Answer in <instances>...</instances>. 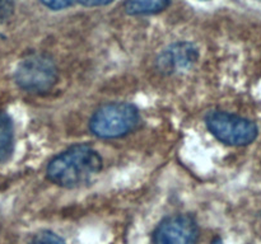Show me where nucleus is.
I'll use <instances>...</instances> for the list:
<instances>
[{"instance_id": "7", "label": "nucleus", "mask_w": 261, "mask_h": 244, "mask_svg": "<svg viewBox=\"0 0 261 244\" xmlns=\"http://www.w3.org/2000/svg\"><path fill=\"white\" fill-rule=\"evenodd\" d=\"M14 150V127L5 112H0V163L7 162Z\"/></svg>"}, {"instance_id": "3", "label": "nucleus", "mask_w": 261, "mask_h": 244, "mask_svg": "<svg viewBox=\"0 0 261 244\" xmlns=\"http://www.w3.org/2000/svg\"><path fill=\"white\" fill-rule=\"evenodd\" d=\"M14 79L20 89L30 93H47L58 81V68L45 53H30L17 66Z\"/></svg>"}, {"instance_id": "12", "label": "nucleus", "mask_w": 261, "mask_h": 244, "mask_svg": "<svg viewBox=\"0 0 261 244\" xmlns=\"http://www.w3.org/2000/svg\"><path fill=\"white\" fill-rule=\"evenodd\" d=\"M78 2L84 7H102V5L109 4L114 0H78Z\"/></svg>"}, {"instance_id": "13", "label": "nucleus", "mask_w": 261, "mask_h": 244, "mask_svg": "<svg viewBox=\"0 0 261 244\" xmlns=\"http://www.w3.org/2000/svg\"><path fill=\"white\" fill-rule=\"evenodd\" d=\"M204 2H206V0H204Z\"/></svg>"}, {"instance_id": "2", "label": "nucleus", "mask_w": 261, "mask_h": 244, "mask_svg": "<svg viewBox=\"0 0 261 244\" xmlns=\"http://www.w3.org/2000/svg\"><path fill=\"white\" fill-rule=\"evenodd\" d=\"M139 124L137 107L126 102H115L99 107L89 121L92 134L101 139H116L132 132Z\"/></svg>"}, {"instance_id": "11", "label": "nucleus", "mask_w": 261, "mask_h": 244, "mask_svg": "<svg viewBox=\"0 0 261 244\" xmlns=\"http://www.w3.org/2000/svg\"><path fill=\"white\" fill-rule=\"evenodd\" d=\"M13 12V4L10 0H0V22L7 19Z\"/></svg>"}, {"instance_id": "5", "label": "nucleus", "mask_w": 261, "mask_h": 244, "mask_svg": "<svg viewBox=\"0 0 261 244\" xmlns=\"http://www.w3.org/2000/svg\"><path fill=\"white\" fill-rule=\"evenodd\" d=\"M198 221L190 214H173L155 226L152 244H195L199 239Z\"/></svg>"}, {"instance_id": "10", "label": "nucleus", "mask_w": 261, "mask_h": 244, "mask_svg": "<svg viewBox=\"0 0 261 244\" xmlns=\"http://www.w3.org/2000/svg\"><path fill=\"white\" fill-rule=\"evenodd\" d=\"M46 8L53 10H61L65 8L70 7L74 3V0H40Z\"/></svg>"}, {"instance_id": "1", "label": "nucleus", "mask_w": 261, "mask_h": 244, "mask_svg": "<svg viewBox=\"0 0 261 244\" xmlns=\"http://www.w3.org/2000/svg\"><path fill=\"white\" fill-rule=\"evenodd\" d=\"M102 169V158L86 144L70 146L47 165V178L56 186L76 188L91 182Z\"/></svg>"}, {"instance_id": "9", "label": "nucleus", "mask_w": 261, "mask_h": 244, "mask_svg": "<svg viewBox=\"0 0 261 244\" xmlns=\"http://www.w3.org/2000/svg\"><path fill=\"white\" fill-rule=\"evenodd\" d=\"M28 244H66L59 234L53 230H40L31 238Z\"/></svg>"}, {"instance_id": "6", "label": "nucleus", "mask_w": 261, "mask_h": 244, "mask_svg": "<svg viewBox=\"0 0 261 244\" xmlns=\"http://www.w3.org/2000/svg\"><path fill=\"white\" fill-rule=\"evenodd\" d=\"M199 52L191 42H176L163 50L157 58V68L163 74L186 70L198 61Z\"/></svg>"}, {"instance_id": "8", "label": "nucleus", "mask_w": 261, "mask_h": 244, "mask_svg": "<svg viewBox=\"0 0 261 244\" xmlns=\"http://www.w3.org/2000/svg\"><path fill=\"white\" fill-rule=\"evenodd\" d=\"M171 0H125L124 9L130 15L155 14L170 5Z\"/></svg>"}, {"instance_id": "4", "label": "nucleus", "mask_w": 261, "mask_h": 244, "mask_svg": "<svg viewBox=\"0 0 261 244\" xmlns=\"http://www.w3.org/2000/svg\"><path fill=\"white\" fill-rule=\"evenodd\" d=\"M205 124L219 141L232 146L249 145L257 136V127L254 122L224 111L209 112Z\"/></svg>"}]
</instances>
